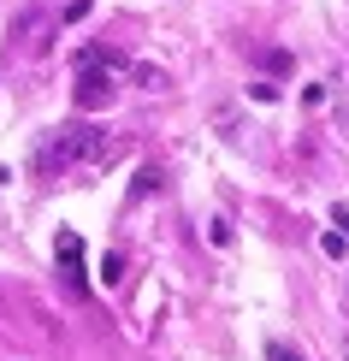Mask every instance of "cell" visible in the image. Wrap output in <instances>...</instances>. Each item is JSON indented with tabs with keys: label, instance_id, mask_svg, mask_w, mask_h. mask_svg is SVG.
Listing matches in <instances>:
<instances>
[{
	"label": "cell",
	"instance_id": "obj_1",
	"mask_svg": "<svg viewBox=\"0 0 349 361\" xmlns=\"http://www.w3.org/2000/svg\"><path fill=\"white\" fill-rule=\"evenodd\" d=\"M113 154V137L101 125H89V118H78V125H59L48 142H42V166H89V160H107Z\"/></svg>",
	"mask_w": 349,
	"mask_h": 361
},
{
	"label": "cell",
	"instance_id": "obj_2",
	"mask_svg": "<svg viewBox=\"0 0 349 361\" xmlns=\"http://www.w3.org/2000/svg\"><path fill=\"white\" fill-rule=\"evenodd\" d=\"M113 95H118V83H113V59L101 54V48H89L83 66H78V107L95 113V107H107Z\"/></svg>",
	"mask_w": 349,
	"mask_h": 361
},
{
	"label": "cell",
	"instance_id": "obj_3",
	"mask_svg": "<svg viewBox=\"0 0 349 361\" xmlns=\"http://www.w3.org/2000/svg\"><path fill=\"white\" fill-rule=\"evenodd\" d=\"M83 243H78V237H71V231H59V273H66V290L71 296H89V284H83Z\"/></svg>",
	"mask_w": 349,
	"mask_h": 361
},
{
	"label": "cell",
	"instance_id": "obj_4",
	"mask_svg": "<svg viewBox=\"0 0 349 361\" xmlns=\"http://www.w3.org/2000/svg\"><path fill=\"white\" fill-rule=\"evenodd\" d=\"M148 190H160V166H142V172H136V184H130V195H136V202H142Z\"/></svg>",
	"mask_w": 349,
	"mask_h": 361
},
{
	"label": "cell",
	"instance_id": "obj_5",
	"mask_svg": "<svg viewBox=\"0 0 349 361\" xmlns=\"http://www.w3.org/2000/svg\"><path fill=\"white\" fill-rule=\"evenodd\" d=\"M207 237H214V249H231V219H214V225H207Z\"/></svg>",
	"mask_w": 349,
	"mask_h": 361
},
{
	"label": "cell",
	"instance_id": "obj_6",
	"mask_svg": "<svg viewBox=\"0 0 349 361\" xmlns=\"http://www.w3.org/2000/svg\"><path fill=\"white\" fill-rule=\"evenodd\" d=\"M101 279L118 284V279H125V261H118V255H107V261H101Z\"/></svg>",
	"mask_w": 349,
	"mask_h": 361
},
{
	"label": "cell",
	"instance_id": "obj_7",
	"mask_svg": "<svg viewBox=\"0 0 349 361\" xmlns=\"http://www.w3.org/2000/svg\"><path fill=\"white\" fill-rule=\"evenodd\" d=\"M267 361H302L296 350H284V343H272V350H267Z\"/></svg>",
	"mask_w": 349,
	"mask_h": 361
},
{
	"label": "cell",
	"instance_id": "obj_8",
	"mask_svg": "<svg viewBox=\"0 0 349 361\" xmlns=\"http://www.w3.org/2000/svg\"><path fill=\"white\" fill-rule=\"evenodd\" d=\"M331 225H343V237H349V207H343V202L331 207Z\"/></svg>",
	"mask_w": 349,
	"mask_h": 361
},
{
	"label": "cell",
	"instance_id": "obj_9",
	"mask_svg": "<svg viewBox=\"0 0 349 361\" xmlns=\"http://www.w3.org/2000/svg\"><path fill=\"white\" fill-rule=\"evenodd\" d=\"M343 361H349V338H343Z\"/></svg>",
	"mask_w": 349,
	"mask_h": 361
}]
</instances>
